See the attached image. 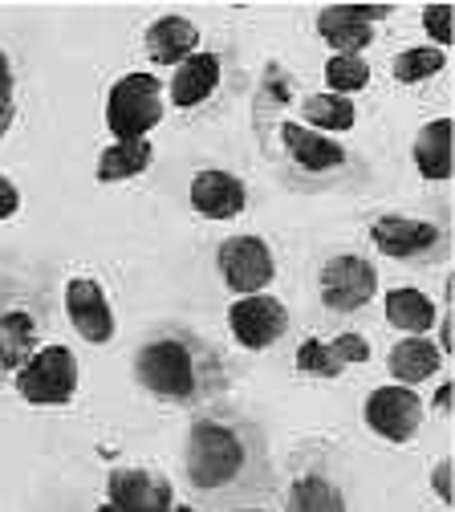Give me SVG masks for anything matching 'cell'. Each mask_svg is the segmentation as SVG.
<instances>
[{
  "label": "cell",
  "mask_w": 455,
  "mask_h": 512,
  "mask_svg": "<svg viewBox=\"0 0 455 512\" xmlns=\"http://www.w3.org/2000/svg\"><path fill=\"white\" fill-rule=\"evenodd\" d=\"M106 500L118 512H171L175 488L151 468H114L106 480Z\"/></svg>",
  "instance_id": "30bf717a"
},
{
  "label": "cell",
  "mask_w": 455,
  "mask_h": 512,
  "mask_svg": "<svg viewBox=\"0 0 455 512\" xmlns=\"http://www.w3.org/2000/svg\"><path fill=\"white\" fill-rule=\"evenodd\" d=\"M281 143H285L289 159H293L301 171H313V175L338 171V167L346 163V147H342L338 139L317 135V131H309V126H301V122H285V126H281Z\"/></svg>",
  "instance_id": "9a60e30c"
},
{
  "label": "cell",
  "mask_w": 455,
  "mask_h": 512,
  "mask_svg": "<svg viewBox=\"0 0 455 512\" xmlns=\"http://www.w3.org/2000/svg\"><path fill=\"white\" fill-rule=\"evenodd\" d=\"M65 317L78 330V338H86L90 346H106L114 338V305L106 297V289L94 277H74L65 281Z\"/></svg>",
  "instance_id": "9c48e42d"
},
{
  "label": "cell",
  "mask_w": 455,
  "mask_h": 512,
  "mask_svg": "<svg viewBox=\"0 0 455 512\" xmlns=\"http://www.w3.org/2000/svg\"><path fill=\"white\" fill-rule=\"evenodd\" d=\"M21 212V191L9 175H0V220H13Z\"/></svg>",
  "instance_id": "f546056e"
},
{
  "label": "cell",
  "mask_w": 455,
  "mask_h": 512,
  "mask_svg": "<svg viewBox=\"0 0 455 512\" xmlns=\"http://www.w3.org/2000/svg\"><path fill=\"white\" fill-rule=\"evenodd\" d=\"M155 163V147L151 139H135V143H110L98 155V183H126V179H139L143 171H151Z\"/></svg>",
  "instance_id": "44dd1931"
},
{
  "label": "cell",
  "mask_w": 455,
  "mask_h": 512,
  "mask_svg": "<svg viewBox=\"0 0 455 512\" xmlns=\"http://www.w3.org/2000/svg\"><path fill=\"white\" fill-rule=\"evenodd\" d=\"M382 309H386V322L395 326L403 338H427L435 330V322H439V305L423 289H411V285L390 289Z\"/></svg>",
  "instance_id": "e0dca14e"
},
{
  "label": "cell",
  "mask_w": 455,
  "mask_h": 512,
  "mask_svg": "<svg viewBox=\"0 0 455 512\" xmlns=\"http://www.w3.org/2000/svg\"><path fill=\"white\" fill-rule=\"evenodd\" d=\"M236 512H265V508H236Z\"/></svg>",
  "instance_id": "e575fe53"
},
{
  "label": "cell",
  "mask_w": 455,
  "mask_h": 512,
  "mask_svg": "<svg viewBox=\"0 0 455 512\" xmlns=\"http://www.w3.org/2000/svg\"><path fill=\"white\" fill-rule=\"evenodd\" d=\"M431 488H435V496H439L443 504L455 500V488H451V460H439V464H435V472H431Z\"/></svg>",
  "instance_id": "4dcf8cb0"
},
{
  "label": "cell",
  "mask_w": 455,
  "mask_h": 512,
  "mask_svg": "<svg viewBox=\"0 0 455 512\" xmlns=\"http://www.w3.org/2000/svg\"><path fill=\"white\" fill-rule=\"evenodd\" d=\"M228 330L244 350H269L289 330V309L273 293H252L236 297L228 309Z\"/></svg>",
  "instance_id": "ba28073f"
},
{
  "label": "cell",
  "mask_w": 455,
  "mask_h": 512,
  "mask_svg": "<svg viewBox=\"0 0 455 512\" xmlns=\"http://www.w3.org/2000/svg\"><path fill=\"white\" fill-rule=\"evenodd\" d=\"M191 53H200V25L195 21L167 13L147 25V57L155 66H183Z\"/></svg>",
  "instance_id": "5bb4252c"
},
{
  "label": "cell",
  "mask_w": 455,
  "mask_h": 512,
  "mask_svg": "<svg viewBox=\"0 0 455 512\" xmlns=\"http://www.w3.org/2000/svg\"><path fill=\"white\" fill-rule=\"evenodd\" d=\"M358 122V106L354 98H338L330 90H317V94H305L301 98V126H309V131L317 135H342V131H354Z\"/></svg>",
  "instance_id": "ffe728a7"
},
{
  "label": "cell",
  "mask_w": 455,
  "mask_h": 512,
  "mask_svg": "<svg viewBox=\"0 0 455 512\" xmlns=\"http://www.w3.org/2000/svg\"><path fill=\"white\" fill-rule=\"evenodd\" d=\"M171 512H195V508H187V504H171Z\"/></svg>",
  "instance_id": "836d02e7"
},
{
  "label": "cell",
  "mask_w": 455,
  "mask_h": 512,
  "mask_svg": "<svg viewBox=\"0 0 455 512\" xmlns=\"http://www.w3.org/2000/svg\"><path fill=\"white\" fill-rule=\"evenodd\" d=\"M224 78V66H220V57L200 49V53H191L183 66H175L171 74V86H167V102L179 106V110H195V106H204L216 86Z\"/></svg>",
  "instance_id": "4fadbf2b"
},
{
  "label": "cell",
  "mask_w": 455,
  "mask_h": 512,
  "mask_svg": "<svg viewBox=\"0 0 455 512\" xmlns=\"http://www.w3.org/2000/svg\"><path fill=\"white\" fill-rule=\"evenodd\" d=\"M33 354V322L25 313L0 317V370H21V362Z\"/></svg>",
  "instance_id": "d4e9b609"
},
{
  "label": "cell",
  "mask_w": 455,
  "mask_h": 512,
  "mask_svg": "<svg viewBox=\"0 0 455 512\" xmlns=\"http://www.w3.org/2000/svg\"><path fill=\"white\" fill-rule=\"evenodd\" d=\"M362 419L386 443H411L419 435V427H423V399L411 387L386 382V387L370 391V399L362 407Z\"/></svg>",
  "instance_id": "52a82bcc"
},
{
  "label": "cell",
  "mask_w": 455,
  "mask_h": 512,
  "mask_svg": "<svg viewBox=\"0 0 455 512\" xmlns=\"http://www.w3.org/2000/svg\"><path fill=\"white\" fill-rule=\"evenodd\" d=\"M330 350H334V358H338L342 366H362V362H370V342H366L362 334H338V338H330Z\"/></svg>",
  "instance_id": "f1b7e54d"
},
{
  "label": "cell",
  "mask_w": 455,
  "mask_h": 512,
  "mask_svg": "<svg viewBox=\"0 0 455 512\" xmlns=\"http://www.w3.org/2000/svg\"><path fill=\"white\" fill-rule=\"evenodd\" d=\"M187 200L204 220H236L248 208V187L240 175L208 167V171H195V179L187 187Z\"/></svg>",
  "instance_id": "8fae6325"
},
{
  "label": "cell",
  "mask_w": 455,
  "mask_h": 512,
  "mask_svg": "<svg viewBox=\"0 0 455 512\" xmlns=\"http://www.w3.org/2000/svg\"><path fill=\"white\" fill-rule=\"evenodd\" d=\"M370 240L390 261H415V256H423L439 244V228L431 220H415V216H378L370 224Z\"/></svg>",
  "instance_id": "7c38bea8"
},
{
  "label": "cell",
  "mask_w": 455,
  "mask_h": 512,
  "mask_svg": "<svg viewBox=\"0 0 455 512\" xmlns=\"http://www.w3.org/2000/svg\"><path fill=\"white\" fill-rule=\"evenodd\" d=\"M17 78H13V61H9V53L0 49V139L9 135V126H13V118H17Z\"/></svg>",
  "instance_id": "4316f807"
},
{
  "label": "cell",
  "mask_w": 455,
  "mask_h": 512,
  "mask_svg": "<svg viewBox=\"0 0 455 512\" xmlns=\"http://www.w3.org/2000/svg\"><path fill=\"white\" fill-rule=\"evenodd\" d=\"M139 387L167 403H187L195 395V358L175 338H155L135 354Z\"/></svg>",
  "instance_id": "277c9868"
},
{
  "label": "cell",
  "mask_w": 455,
  "mask_h": 512,
  "mask_svg": "<svg viewBox=\"0 0 455 512\" xmlns=\"http://www.w3.org/2000/svg\"><path fill=\"white\" fill-rule=\"evenodd\" d=\"M297 370L301 374H313V378H338L346 366L334 358L330 342H321V338H305L297 346Z\"/></svg>",
  "instance_id": "484cf974"
},
{
  "label": "cell",
  "mask_w": 455,
  "mask_h": 512,
  "mask_svg": "<svg viewBox=\"0 0 455 512\" xmlns=\"http://www.w3.org/2000/svg\"><path fill=\"white\" fill-rule=\"evenodd\" d=\"M451 382H439V391H435V415H451Z\"/></svg>",
  "instance_id": "1f68e13d"
},
{
  "label": "cell",
  "mask_w": 455,
  "mask_h": 512,
  "mask_svg": "<svg viewBox=\"0 0 455 512\" xmlns=\"http://www.w3.org/2000/svg\"><path fill=\"white\" fill-rule=\"evenodd\" d=\"M163 110H167V98L155 74L147 70L122 74L106 94V131L114 135V143L151 139V131L163 122Z\"/></svg>",
  "instance_id": "6da1fadb"
},
{
  "label": "cell",
  "mask_w": 455,
  "mask_h": 512,
  "mask_svg": "<svg viewBox=\"0 0 455 512\" xmlns=\"http://www.w3.org/2000/svg\"><path fill=\"white\" fill-rule=\"evenodd\" d=\"M183 468H187V480L204 492H216L224 484H232L240 472H244V443L232 427L224 423H195L187 431V452H183Z\"/></svg>",
  "instance_id": "7a4b0ae2"
},
{
  "label": "cell",
  "mask_w": 455,
  "mask_h": 512,
  "mask_svg": "<svg viewBox=\"0 0 455 512\" xmlns=\"http://www.w3.org/2000/svg\"><path fill=\"white\" fill-rule=\"evenodd\" d=\"M78 358L70 346H41L17 370V395L33 407H65L78 395Z\"/></svg>",
  "instance_id": "3957f363"
},
{
  "label": "cell",
  "mask_w": 455,
  "mask_h": 512,
  "mask_svg": "<svg viewBox=\"0 0 455 512\" xmlns=\"http://www.w3.org/2000/svg\"><path fill=\"white\" fill-rule=\"evenodd\" d=\"M317 33L321 41L330 45L334 53H354L362 57L374 41V25L362 21L358 5H334V9H321L317 13Z\"/></svg>",
  "instance_id": "ac0fdd59"
},
{
  "label": "cell",
  "mask_w": 455,
  "mask_h": 512,
  "mask_svg": "<svg viewBox=\"0 0 455 512\" xmlns=\"http://www.w3.org/2000/svg\"><path fill=\"white\" fill-rule=\"evenodd\" d=\"M289 512H350L346 508V496L334 480H325L317 472L309 476H297L293 488H289Z\"/></svg>",
  "instance_id": "7402d4cb"
},
{
  "label": "cell",
  "mask_w": 455,
  "mask_h": 512,
  "mask_svg": "<svg viewBox=\"0 0 455 512\" xmlns=\"http://www.w3.org/2000/svg\"><path fill=\"white\" fill-rule=\"evenodd\" d=\"M447 70V53L435 49V45H411L403 53H395L390 61V74H395L399 86H419V82H431Z\"/></svg>",
  "instance_id": "603a6c76"
},
{
  "label": "cell",
  "mask_w": 455,
  "mask_h": 512,
  "mask_svg": "<svg viewBox=\"0 0 455 512\" xmlns=\"http://www.w3.org/2000/svg\"><path fill=\"white\" fill-rule=\"evenodd\" d=\"M94 512H118V508H114V504H110V500H106V504H98V508H94Z\"/></svg>",
  "instance_id": "d6a6232c"
},
{
  "label": "cell",
  "mask_w": 455,
  "mask_h": 512,
  "mask_svg": "<svg viewBox=\"0 0 455 512\" xmlns=\"http://www.w3.org/2000/svg\"><path fill=\"white\" fill-rule=\"evenodd\" d=\"M411 159H415V171L423 179H431V183H447L451 179V171H455V159H451V118H431V122L419 126Z\"/></svg>",
  "instance_id": "d6986e66"
},
{
  "label": "cell",
  "mask_w": 455,
  "mask_h": 512,
  "mask_svg": "<svg viewBox=\"0 0 455 512\" xmlns=\"http://www.w3.org/2000/svg\"><path fill=\"white\" fill-rule=\"evenodd\" d=\"M216 269H220V281H224L236 297L269 293V285L277 281L273 248L260 240V236H228V240L216 248Z\"/></svg>",
  "instance_id": "5b68a950"
},
{
  "label": "cell",
  "mask_w": 455,
  "mask_h": 512,
  "mask_svg": "<svg viewBox=\"0 0 455 512\" xmlns=\"http://www.w3.org/2000/svg\"><path fill=\"white\" fill-rule=\"evenodd\" d=\"M317 289H321V305L325 309L358 313L378 293V269L358 252H342V256H334V261H325V269L317 277Z\"/></svg>",
  "instance_id": "8992f818"
},
{
  "label": "cell",
  "mask_w": 455,
  "mask_h": 512,
  "mask_svg": "<svg viewBox=\"0 0 455 512\" xmlns=\"http://www.w3.org/2000/svg\"><path fill=\"white\" fill-rule=\"evenodd\" d=\"M451 21H455V9L451 5H427L423 9V29H427V37H431V45L435 49H443L447 53V45H451Z\"/></svg>",
  "instance_id": "83f0119b"
},
{
  "label": "cell",
  "mask_w": 455,
  "mask_h": 512,
  "mask_svg": "<svg viewBox=\"0 0 455 512\" xmlns=\"http://www.w3.org/2000/svg\"><path fill=\"white\" fill-rule=\"evenodd\" d=\"M386 370H390V378H395L399 387L415 391L419 382H427V378H435L443 370V354H439V346L431 338H399L386 354Z\"/></svg>",
  "instance_id": "2e32d148"
},
{
  "label": "cell",
  "mask_w": 455,
  "mask_h": 512,
  "mask_svg": "<svg viewBox=\"0 0 455 512\" xmlns=\"http://www.w3.org/2000/svg\"><path fill=\"white\" fill-rule=\"evenodd\" d=\"M370 86V61L354 57V53H334L325 61V90L338 98H354Z\"/></svg>",
  "instance_id": "cb8c5ba5"
}]
</instances>
